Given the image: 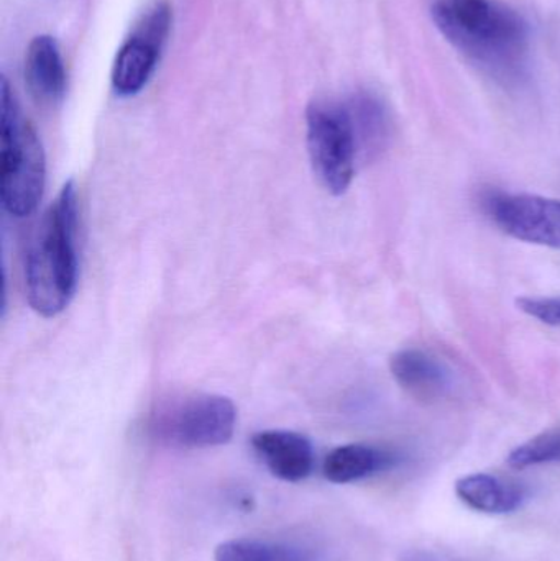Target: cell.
Instances as JSON below:
<instances>
[{
	"mask_svg": "<svg viewBox=\"0 0 560 561\" xmlns=\"http://www.w3.org/2000/svg\"><path fill=\"white\" fill-rule=\"evenodd\" d=\"M433 20L444 38L505 84L519 81L529 58V28L500 0H436Z\"/></svg>",
	"mask_w": 560,
	"mask_h": 561,
	"instance_id": "obj_1",
	"label": "cell"
},
{
	"mask_svg": "<svg viewBox=\"0 0 560 561\" xmlns=\"http://www.w3.org/2000/svg\"><path fill=\"white\" fill-rule=\"evenodd\" d=\"M79 203L75 181H68L33 233L25 260V293L38 316H59L78 287Z\"/></svg>",
	"mask_w": 560,
	"mask_h": 561,
	"instance_id": "obj_2",
	"label": "cell"
},
{
	"mask_svg": "<svg viewBox=\"0 0 560 561\" xmlns=\"http://www.w3.org/2000/svg\"><path fill=\"white\" fill-rule=\"evenodd\" d=\"M0 95V199L10 216L25 219L35 213L45 191V150L5 78Z\"/></svg>",
	"mask_w": 560,
	"mask_h": 561,
	"instance_id": "obj_3",
	"label": "cell"
},
{
	"mask_svg": "<svg viewBox=\"0 0 560 561\" xmlns=\"http://www.w3.org/2000/svg\"><path fill=\"white\" fill-rule=\"evenodd\" d=\"M236 425V404L226 396L206 392L163 399L148 419V431L155 440L186 450L227 444Z\"/></svg>",
	"mask_w": 560,
	"mask_h": 561,
	"instance_id": "obj_4",
	"label": "cell"
},
{
	"mask_svg": "<svg viewBox=\"0 0 560 561\" xmlns=\"http://www.w3.org/2000/svg\"><path fill=\"white\" fill-rule=\"evenodd\" d=\"M306 144L315 176L325 191L342 196L361 160L357 137L344 102L316 101L306 111Z\"/></svg>",
	"mask_w": 560,
	"mask_h": 561,
	"instance_id": "obj_5",
	"label": "cell"
},
{
	"mask_svg": "<svg viewBox=\"0 0 560 561\" xmlns=\"http://www.w3.org/2000/svg\"><path fill=\"white\" fill-rule=\"evenodd\" d=\"M171 23L173 10L170 3L157 2L122 43L111 76L112 88L118 95L132 98L148 84L160 61Z\"/></svg>",
	"mask_w": 560,
	"mask_h": 561,
	"instance_id": "obj_6",
	"label": "cell"
},
{
	"mask_svg": "<svg viewBox=\"0 0 560 561\" xmlns=\"http://www.w3.org/2000/svg\"><path fill=\"white\" fill-rule=\"evenodd\" d=\"M482 207L506 236L560 250V199L492 190L483 194Z\"/></svg>",
	"mask_w": 560,
	"mask_h": 561,
	"instance_id": "obj_7",
	"label": "cell"
},
{
	"mask_svg": "<svg viewBox=\"0 0 560 561\" xmlns=\"http://www.w3.org/2000/svg\"><path fill=\"white\" fill-rule=\"evenodd\" d=\"M252 447L273 477L299 483L312 473L315 450L308 437L293 431H262L252 437Z\"/></svg>",
	"mask_w": 560,
	"mask_h": 561,
	"instance_id": "obj_8",
	"label": "cell"
},
{
	"mask_svg": "<svg viewBox=\"0 0 560 561\" xmlns=\"http://www.w3.org/2000/svg\"><path fill=\"white\" fill-rule=\"evenodd\" d=\"M390 369L398 386L420 401H437L453 388L450 369L424 350H400L391 356Z\"/></svg>",
	"mask_w": 560,
	"mask_h": 561,
	"instance_id": "obj_9",
	"label": "cell"
},
{
	"mask_svg": "<svg viewBox=\"0 0 560 561\" xmlns=\"http://www.w3.org/2000/svg\"><path fill=\"white\" fill-rule=\"evenodd\" d=\"M25 81L39 104H58L65 98L68 75L53 36L38 35L30 42L25 56Z\"/></svg>",
	"mask_w": 560,
	"mask_h": 561,
	"instance_id": "obj_10",
	"label": "cell"
},
{
	"mask_svg": "<svg viewBox=\"0 0 560 561\" xmlns=\"http://www.w3.org/2000/svg\"><path fill=\"white\" fill-rule=\"evenodd\" d=\"M357 137L361 160H370L385 150L391 134L387 105L374 92L358 91L344 102Z\"/></svg>",
	"mask_w": 560,
	"mask_h": 561,
	"instance_id": "obj_11",
	"label": "cell"
},
{
	"mask_svg": "<svg viewBox=\"0 0 560 561\" xmlns=\"http://www.w3.org/2000/svg\"><path fill=\"white\" fill-rule=\"evenodd\" d=\"M456 493L466 506L483 514L513 513L525 500L522 488L487 473L460 478Z\"/></svg>",
	"mask_w": 560,
	"mask_h": 561,
	"instance_id": "obj_12",
	"label": "cell"
},
{
	"mask_svg": "<svg viewBox=\"0 0 560 561\" xmlns=\"http://www.w3.org/2000/svg\"><path fill=\"white\" fill-rule=\"evenodd\" d=\"M390 461V455L370 445H342L325 457L322 473L331 483H355L384 470Z\"/></svg>",
	"mask_w": 560,
	"mask_h": 561,
	"instance_id": "obj_13",
	"label": "cell"
},
{
	"mask_svg": "<svg viewBox=\"0 0 560 561\" xmlns=\"http://www.w3.org/2000/svg\"><path fill=\"white\" fill-rule=\"evenodd\" d=\"M214 561H319L305 549L259 539H236L220 543Z\"/></svg>",
	"mask_w": 560,
	"mask_h": 561,
	"instance_id": "obj_14",
	"label": "cell"
},
{
	"mask_svg": "<svg viewBox=\"0 0 560 561\" xmlns=\"http://www.w3.org/2000/svg\"><path fill=\"white\" fill-rule=\"evenodd\" d=\"M555 461H560V427L536 435L532 440L516 447L508 457L510 467L516 470Z\"/></svg>",
	"mask_w": 560,
	"mask_h": 561,
	"instance_id": "obj_15",
	"label": "cell"
},
{
	"mask_svg": "<svg viewBox=\"0 0 560 561\" xmlns=\"http://www.w3.org/2000/svg\"><path fill=\"white\" fill-rule=\"evenodd\" d=\"M518 307L546 325L560 327V297H522Z\"/></svg>",
	"mask_w": 560,
	"mask_h": 561,
	"instance_id": "obj_16",
	"label": "cell"
},
{
	"mask_svg": "<svg viewBox=\"0 0 560 561\" xmlns=\"http://www.w3.org/2000/svg\"><path fill=\"white\" fill-rule=\"evenodd\" d=\"M403 561H460L450 559V557L439 556V553L424 552V550H416V552L408 553Z\"/></svg>",
	"mask_w": 560,
	"mask_h": 561,
	"instance_id": "obj_17",
	"label": "cell"
}]
</instances>
